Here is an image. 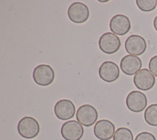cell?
<instances>
[{"label":"cell","instance_id":"obj_7","mask_svg":"<svg viewBox=\"0 0 157 140\" xmlns=\"http://www.w3.org/2000/svg\"><path fill=\"white\" fill-rule=\"evenodd\" d=\"M126 105L131 112L138 113L143 111L147 105V98L139 91H131L126 98Z\"/></svg>","mask_w":157,"mask_h":140},{"label":"cell","instance_id":"obj_20","mask_svg":"<svg viewBox=\"0 0 157 140\" xmlns=\"http://www.w3.org/2000/svg\"><path fill=\"white\" fill-rule=\"evenodd\" d=\"M153 27L155 29V30L157 31V15L155 17L153 20Z\"/></svg>","mask_w":157,"mask_h":140},{"label":"cell","instance_id":"obj_15","mask_svg":"<svg viewBox=\"0 0 157 140\" xmlns=\"http://www.w3.org/2000/svg\"><path fill=\"white\" fill-rule=\"evenodd\" d=\"M144 120L150 126H157V104H152L144 112Z\"/></svg>","mask_w":157,"mask_h":140},{"label":"cell","instance_id":"obj_14","mask_svg":"<svg viewBox=\"0 0 157 140\" xmlns=\"http://www.w3.org/2000/svg\"><path fill=\"white\" fill-rule=\"evenodd\" d=\"M142 64L141 59L133 55H126L124 56L120 61V66L121 71L127 75H136L140 70Z\"/></svg>","mask_w":157,"mask_h":140},{"label":"cell","instance_id":"obj_5","mask_svg":"<svg viewBox=\"0 0 157 140\" xmlns=\"http://www.w3.org/2000/svg\"><path fill=\"white\" fill-rule=\"evenodd\" d=\"M84 133L82 125L76 120H69L61 128V134L65 140H80Z\"/></svg>","mask_w":157,"mask_h":140},{"label":"cell","instance_id":"obj_4","mask_svg":"<svg viewBox=\"0 0 157 140\" xmlns=\"http://www.w3.org/2000/svg\"><path fill=\"white\" fill-rule=\"evenodd\" d=\"M98 117L97 110L91 105L84 104L78 107L76 113L77 120L85 126H92Z\"/></svg>","mask_w":157,"mask_h":140},{"label":"cell","instance_id":"obj_13","mask_svg":"<svg viewBox=\"0 0 157 140\" xmlns=\"http://www.w3.org/2000/svg\"><path fill=\"white\" fill-rule=\"evenodd\" d=\"M99 77L104 81L112 83L117 80L120 76V69L117 64L112 61L104 62L99 68Z\"/></svg>","mask_w":157,"mask_h":140},{"label":"cell","instance_id":"obj_19","mask_svg":"<svg viewBox=\"0 0 157 140\" xmlns=\"http://www.w3.org/2000/svg\"><path fill=\"white\" fill-rule=\"evenodd\" d=\"M134 140H156L155 136L151 133L143 131L139 133Z\"/></svg>","mask_w":157,"mask_h":140},{"label":"cell","instance_id":"obj_2","mask_svg":"<svg viewBox=\"0 0 157 140\" xmlns=\"http://www.w3.org/2000/svg\"><path fill=\"white\" fill-rule=\"evenodd\" d=\"M34 82L42 86L50 84L55 79V72L52 67L47 64H40L34 68L33 73Z\"/></svg>","mask_w":157,"mask_h":140},{"label":"cell","instance_id":"obj_9","mask_svg":"<svg viewBox=\"0 0 157 140\" xmlns=\"http://www.w3.org/2000/svg\"><path fill=\"white\" fill-rule=\"evenodd\" d=\"M133 82L136 87L141 91H148L155 84V77L147 68H142L134 76Z\"/></svg>","mask_w":157,"mask_h":140},{"label":"cell","instance_id":"obj_10","mask_svg":"<svg viewBox=\"0 0 157 140\" xmlns=\"http://www.w3.org/2000/svg\"><path fill=\"white\" fill-rule=\"evenodd\" d=\"M109 27L112 33L117 35L123 36L129 31L131 25L127 16L123 14H117L110 19Z\"/></svg>","mask_w":157,"mask_h":140},{"label":"cell","instance_id":"obj_12","mask_svg":"<svg viewBox=\"0 0 157 140\" xmlns=\"http://www.w3.org/2000/svg\"><path fill=\"white\" fill-rule=\"evenodd\" d=\"M115 125L106 119L98 120L94 125L93 133L94 136L100 140H109L115 134Z\"/></svg>","mask_w":157,"mask_h":140},{"label":"cell","instance_id":"obj_1","mask_svg":"<svg viewBox=\"0 0 157 140\" xmlns=\"http://www.w3.org/2000/svg\"><path fill=\"white\" fill-rule=\"evenodd\" d=\"M17 130L20 135L23 138L32 139L38 135L40 131V126L34 118L26 116L19 121L17 125Z\"/></svg>","mask_w":157,"mask_h":140},{"label":"cell","instance_id":"obj_8","mask_svg":"<svg viewBox=\"0 0 157 140\" xmlns=\"http://www.w3.org/2000/svg\"><path fill=\"white\" fill-rule=\"evenodd\" d=\"M124 48L130 55L140 56L145 52L147 49V43L142 36L138 35H132L126 39Z\"/></svg>","mask_w":157,"mask_h":140},{"label":"cell","instance_id":"obj_18","mask_svg":"<svg viewBox=\"0 0 157 140\" xmlns=\"http://www.w3.org/2000/svg\"><path fill=\"white\" fill-rule=\"evenodd\" d=\"M148 68L152 74L157 77V55L150 59L148 62Z\"/></svg>","mask_w":157,"mask_h":140},{"label":"cell","instance_id":"obj_3","mask_svg":"<svg viewBox=\"0 0 157 140\" xmlns=\"http://www.w3.org/2000/svg\"><path fill=\"white\" fill-rule=\"evenodd\" d=\"M101 51L105 54H111L118 51L121 41L118 36L111 32H106L101 36L98 41Z\"/></svg>","mask_w":157,"mask_h":140},{"label":"cell","instance_id":"obj_6","mask_svg":"<svg viewBox=\"0 0 157 140\" xmlns=\"http://www.w3.org/2000/svg\"><path fill=\"white\" fill-rule=\"evenodd\" d=\"M67 15L71 21L75 23L85 22L89 18L90 11L88 6L80 2L72 3L68 8Z\"/></svg>","mask_w":157,"mask_h":140},{"label":"cell","instance_id":"obj_17","mask_svg":"<svg viewBox=\"0 0 157 140\" xmlns=\"http://www.w3.org/2000/svg\"><path fill=\"white\" fill-rule=\"evenodd\" d=\"M136 2L138 8L144 12L152 11L157 6L156 0H136Z\"/></svg>","mask_w":157,"mask_h":140},{"label":"cell","instance_id":"obj_16","mask_svg":"<svg viewBox=\"0 0 157 140\" xmlns=\"http://www.w3.org/2000/svg\"><path fill=\"white\" fill-rule=\"evenodd\" d=\"M134 137L132 131L128 128H118L115 132L113 140H133Z\"/></svg>","mask_w":157,"mask_h":140},{"label":"cell","instance_id":"obj_11","mask_svg":"<svg viewBox=\"0 0 157 140\" xmlns=\"http://www.w3.org/2000/svg\"><path fill=\"white\" fill-rule=\"evenodd\" d=\"M54 113L61 120H67L72 118L75 113L74 103L69 99H61L54 106Z\"/></svg>","mask_w":157,"mask_h":140}]
</instances>
